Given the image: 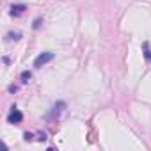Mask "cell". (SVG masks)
I'll return each mask as SVG.
<instances>
[{
	"label": "cell",
	"instance_id": "6da1fadb",
	"mask_svg": "<svg viewBox=\"0 0 151 151\" xmlns=\"http://www.w3.org/2000/svg\"><path fill=\"white\" fill-rule=\"evenodd\" d=\"M55 59V55L52 53V52H43L41 55H37L36 57V60H34V66L36 68H43L45 64H48L50 60H53Z\"/></svg>",
	"mask_w": 151,
	"mask_h": 151
},
{
	"label": "cell",
	"instance_id": "7a4b0ae2",
	"mask_svg": "<svg viewBox=\"0 0 151 151\" xmlns=\"http://www.w3.org/2000/svg\"><path fill=\"white\" fill-rule=\"evenodd\" d=\"M23 121V114L18 110V109H11V112H9V116H7V123H11V124H20Z\"/></svg>",
	"mask_w": 151,
	"mask_h": 151
},
{
	"label": "cell",
	"instance_id": "3957f363",
	"mask_svg": "<svg viewBox=\"0 0 151 151\" xmlns=\"http://www.w3.org/2000/svg\"><path fill=\"white\" fill-rule=\"evenodd\" d=\"M27 11V6H23V4H16V6H13L11 7V16H14V18H18V16H22L23 13Z\"/></svg>",
	"mask_w": 151,
	"mask_h": 151
},
{
	"label": "cell",
	"instance_id": "277c9868",
	"mask_svg": "<svg viewBox=\"0 0 151 151\" xmlns=\"http://www.w3.org/2000/svg\"><path fill=\"white\" fill-rule=\"evenodd\" d=\"M30 78H32V73H30V71H23V73H22V82L27 84Z\"/></svg>",
	"mask_w": 151,
	"mask_h": 151
},
{
	"label": "cell",
	"instance_id": "5b68a950",
	"mask_svg": "<svg viewBox=\"0 0 151 151\" xmlns=\"http://www.w3.org/2000/svg\"><path fill=\"white\" fill-rule=\"evenodd\" d=\"M7 37H9V39H14V41H18V39L22 37V34H20V32H9V34H7Z\"/></svg>",
	"mask_w": 151,
	"mask_h": 151
},
{
	"label": "cell",
	"instance_id": "8992f818",
	"mask_svg": "<svg viewBox=\"0 0 151 151\" xmlns=\"http://www.w3.org/2000/svg\"><path fill=\"white\" fill-rule=\"evenodd\" d=\"M37 140H41V142H45V140H46V133H43V132H39V133H37Z\"/></svg>",
	"mask_w": 151,
	"mask_h": 151
},
{
	"label": "cell",
	"instance_id": "52a82bcc",
	"mask_svg": "<svg viewBox=\"0 0 151 151\" xmlns=\"http://www.w3.org/2000/svg\"><path fill=\"white\" fill-rule=\"evenodd\" d=\"M39 25H41V18H37V20L34 22V25H32V27H34V29H39Z\"/></svg>",
	"mask_w": 151,
	"mask_h": 151
},
{
	"label": "cell",
	"instance_id": "ba28073f",
	"mask_svg": "<svg viewBox=\"0 0 151 151\" xmlns=\"http://www.w3.org/2000/svg\"><path fill=\"white\" fill-rule=\"evenodd\" d=\"M23 139H25V140H32V133H29V132H25V135H23Z\"/></svg>",
	"mask_w": 151,
	"mask_h": 151
},
{
	"label": "cell",
	"instance_id": "9c48e42d",
	"mask_svg": "<svg viewBox=\"0 0 151 151\" xmlns=\"http://www.w3.org/2000/svg\"><path fill=\"white\" fill-rule=\"evenodd\" d=\"M16 91H18V87H16V86H11V87H9V93H16Z\"/></svg>",
	"mask_w": 151,
	"mask_h": 151
}]
</instances>
